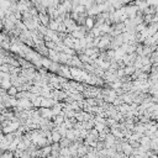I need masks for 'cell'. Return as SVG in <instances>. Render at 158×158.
<instances>
[{"mask_svg":"<svg viewBox=\"0 0 158 158\" xmlns=\"http://www.w3.org/2000/svg\"><path fill=\"white\" fill-rule=\"evenodd\" d=\"M16 93V89L15 88H11V90H9V94H15Z\"/></svg>","mask_w":158,"mask_h":158,"instance_id":"obj_2","label":"cell"},{"mask_svg":"<svg viewBox=\"0 0 158 158\" xmlns=\"http://www.w3.org/2000/svg\"><path fill=\"white\" fill-rule=\"evenodd\" d=\"M84 25H85V26H88V27H93V25H94V21H93V19H90V17L85 19V22H84Z\"/></svg>","mask_w":158,"mask_h":158,"instance_id":"obj_1","label":"cell"}]
</instances>
